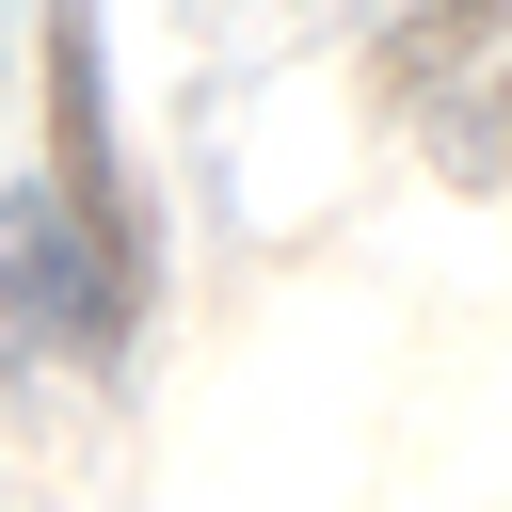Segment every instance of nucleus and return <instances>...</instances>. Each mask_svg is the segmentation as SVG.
<instances>
[{"label": "nucleus", "mask_w": 512, "mask_h": 512, "mask_svg": "<svg viewBox=\"0 0 512 512\" xmlns=\"http://www.w3.org/2000/svg\"><path fill=\"white\" fill-rule=\"evenodd\" d=\"M48 208L144 288V208L112 176V96H96V0H48Z\"/></svg>", "instance_id": "2"}, {"label": "nucleus", "mask_w": 512, "mask_h": 512, "mask_svg": "<svg viewBox=\"0 0 512 512\" xmlns=\"http://www.w3.org/2000/svg\"><path fill=\"white\" fill-rule=\"evenodd\" d=\"M144 288L48 208V192H0V352H128Z\"/></svg>", "instance_id": "1"}]
</instances>
